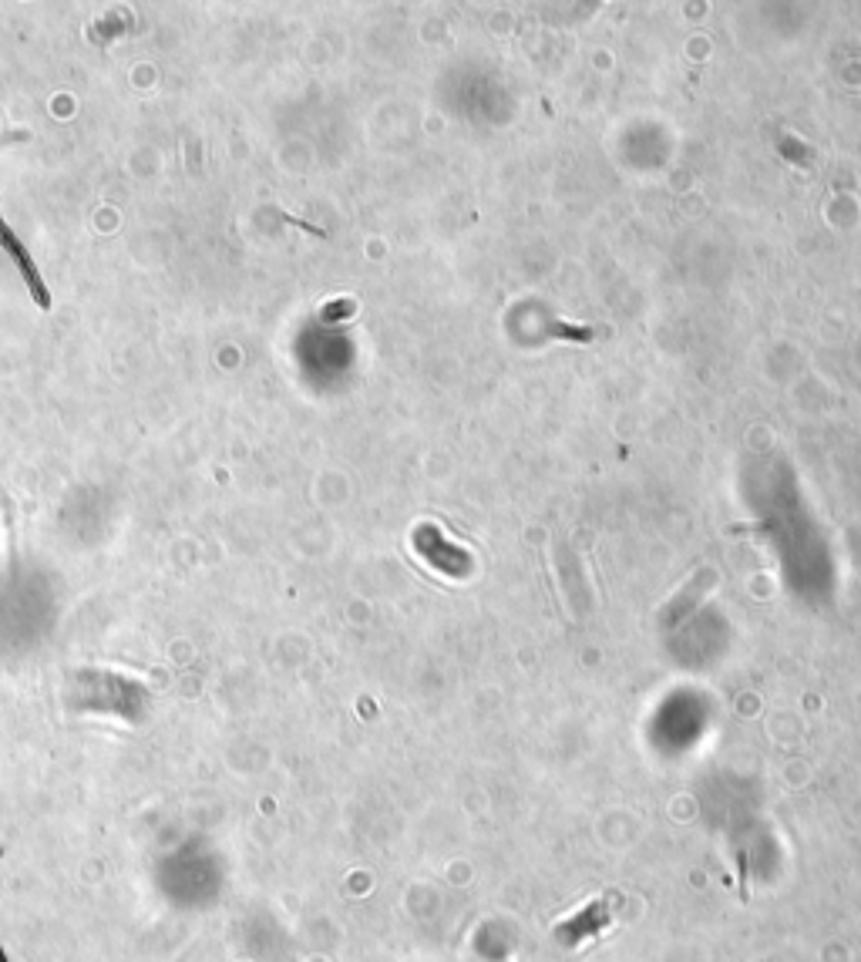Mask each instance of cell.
Listing matches in <instances>:
<instances>
[{
	"label": "cell",
	"instance_id": "2",
	"mask_svg": "<svg viewBox=\"0 0 861 962\" xmlns=\"http://www.w3.org/2000/svg\"><path fill=\"white\" fill-rule=\"evenodd\" d=\"M0 962H7V956H4V949H0Z\"/></svg>",
	"mask_w": 861,
	"mask_h": 962
},
{
	"label": "cell",
	"instance_id": "1",
	"mask_svg": "<svg viewBox=\"0 0 861 962\" xmlns=\"http://www.w3.org/2000/svg\"><path fill=\"white\" fill-rule=\"evenodd\" d=\"M0 249H4V253L14 259V266H17V270H21L24 283H27V290H31V296H34L37 307L48 310V307H51V293H48V286H44L41 273H37V263L31 259V253H27V249H24L21 239H17L14 229L4 222V216H0Z\"/></svg>",
	"mask_w": 861,
	"mask_h": 962
}]
</instances>
